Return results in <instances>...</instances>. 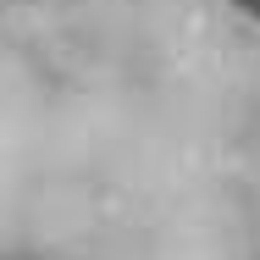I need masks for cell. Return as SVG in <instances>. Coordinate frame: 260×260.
I'll return each instance as SVG.
<instances>
[{
	"mask_svg": "<svg viewBox=\"0 0 260 260\" xmlns=\"http://www.w3.org/2000/svg\"><path fill=\"white\" fill-rule=\"evenodd\" d=\"M238 11H249V17H260V0H233Z\"/></svg>",
	"mask_w": 260,
	"mask_h": 260,
	"instance_id": "1",
	"label": "cell"
}]
</instances>
